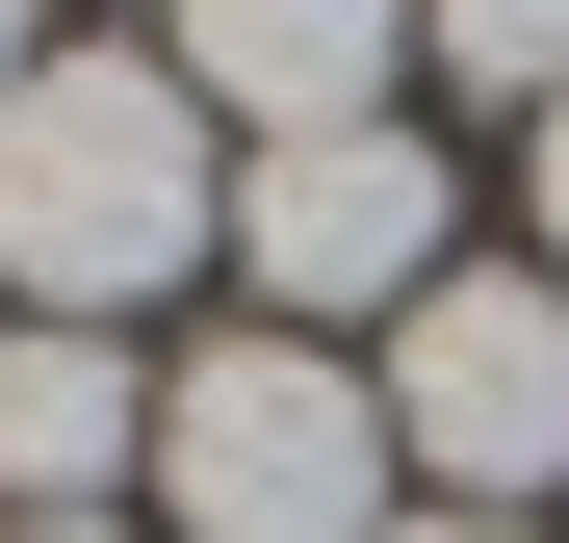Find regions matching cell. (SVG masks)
<instances>
[{
	"label": "cell",
	"instance_id": "1",
	"mask_svg": "<svg viewBox=\"0 0 569 543\" xmlns=\"http://www.w3.org/2000/svg\"><path fill=\"white\" fill-rule=\"evenodd\" d=\"M233 233L208 181V104H181V52H27V104H0V285L52 336H130V285Z\"/></svg>",
	"mask_w": 569,
	"mask_h": 543
},
{
	"label": "cell",
	"instance_id": "2",
	"mask_svg": "<svg viewBox=\"0 0 569 543\" xmlns=\"http://www.w3.org/2000/svg\"><path fill=\"white\" fill-rule=\"evenodd\" d=\"M389 389H362L337 336H208V362H156V492L181 543H389Z\"/></svg>",
	"mask_w": 569,
	"mask_h": 543
},
{
	"label": "cell",
	"instance_id": "3",
	"mask_svg": "<svg viewBox=\"0 0 569 543\" xmlns=\"http://www.w3.org/2000/svg\"><path fill=\"white\" fill-rule=\"evenodd\" d=\"M233 259H259V311L311 336V311H440L466 285V155L440 130H284L259 181H233Z\"/></svg>",
	"mask_w": 569,
	"mask_h": 543
},
{
	"label": "cell",
	"instance_id": "4",
	"mask_svg": "<svg viewBox=\"0 0 569 543\" xmlns=\"http://www.w3.org/2000/svg\"><path fill=\"white\" fill-rule=\"evenodd\" d=\"M389 440L440 466V517H543L569 492V285L466 259L440 311H389Z\"/></svg>",
	"mask_w": 569,
	"mask_h": 543
},
{
	"label": "cell",
	"instance_id": "5",
	"mask_svg": "<svg viewBox=\"0 0 569 543\" xmlns=\"http://www.w3.org/2000/svg\"><path fill=\"white\" fill-rule=\"evenodd\" d=\"M389 52H415V0H181V104H259V155L284 130H362Z\"/></svg>",
	"mask_w": 569,
	"mask_h": 543
},
{
	"label": "cell",
	"instance_id": "6",
	"mask_svg": "<svg viewBox=\"0 0 569 543\" xmlns=\"http://www.w3.org/2000/svg\"><path fill=\"white\" fill-rule=\"evenodd\" d=\"M130 440H156L130 336H0V517H104Z\"/></svg>",
	"mask_w": 569,
	"mask_h": 543
},
{
	"label": "cell",
	"instance_id": "7",
	"mask_svg": "<svg viewBox=\"0 0 569 543\" xmlns=\"http://www.w3.org/2000/svg\"><path fill=\"white\" fill-rule=\"evenodd\" d=\"M415 52L466 78V104H518V130L569 104V0H415Z\"/></svg>",
	"mask_w": 569,
	"mask_h": 543
},
{
	"label": "cell",
	"instance_id": "8",
	"mask_svg": "<svg viewBox=\"0 0 569 543\" xmlns=\"http://www.w3.org/2000/svg\"><path fill=\"white\" fill-rule=\"evenodd\" d=\"M518 208H543V285H569V104H543V155H518Z\"/></svg>",
	"mask_w": 569,
	"mask_h": 543
},
{
	"label": "cell",
	"instance_id": "9",
	"mask_svg": "<svg viewBox=\"0 0 569 543\" xmlns=\"http://www.w3.org/2000/svg\"><path fill=\"white\" fill-rule=\"evenodd\" d=\"M389 543H543V517H389Z\"/></svg>",
	"mask_w": 569,
	"mask_h": 543
},
{
	"label": "cell",
	"instance_id": "10",
	"mask_svg": "<svg viewBox=\"0 0 569 543\" xmlns=\"http://www.w3.org/2000/svg\"><path fill=\"white\" fill-rule=\"evenodd\" d=\"M0 543H130V517H0Z\"/></svg>",
	"mask_w": 569,
	"mask_h": 543
},
{
	"label": "cell",
	"instance_id": "11",
	"mask_svg": "<svg viewBox=\"0 0 569 543\" xmlns=\"http://www.w3.org/2000/svg\"><path fill=\"white\" fill-rule=\"evenodd\" d=\"M0 104H27V0H0Z\"/></svg>",
	"mask_w": 569,
	"mask_h": 543
}]
</instances>
